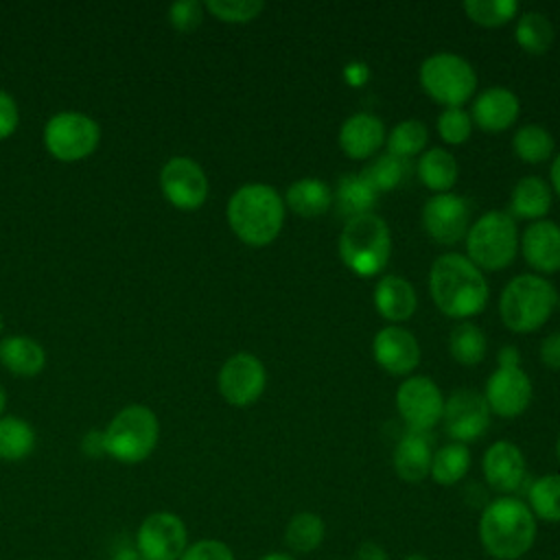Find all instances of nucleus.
Instances as JSON below:
<instances>
[{"mask_svg": "<svg viewBox=\"0 0 560 560\" xmlns=\"http://www.w3.org/2000/svg\"><path fill=\"white\" fill-rule=\"evenodd\" d=\"M225 214L232 232L245 245L262 247L269 245L282 230L284 199L269 184H243L228 199Z\"/></svg>", "mask_w": 560, "mask_h": 560, "instance_id": "nucleus-3", "label": "nucleus"}, {"mask_svg": "<svg viewBox=\"0 0 560 560\" xmlns=\"http://www.w3.org/2000/svg\"><path fill=\"white\" fill-rule=\"evenodd\" d=\"M429 293L435 306L455 319L472 317L483 311L490 287L481 269L457 252L438 256L429 269Z\"/></svg>", "mask_w": 560, "mask_h": 560, "instance_id": "nucleus-1", "label": "nucleus"}, {"mask_svg": "<svg viewBox=\"0 0 560 560\" xmlns=\"http://www.w3.org/2000/svg\"><path fill=\"white\" fill-rule=\"evenodd\" d=\"M427 140H429L427 125L418 118H405L387 133L385 144H387V153L407 160L411 155H418L424 149Z\"/></svg>", "mask_w": 560, "mask_h": 560, "instance_id": "nucleus-37", "label": "nucleus"}, {"mask_svg": "<svg viewBox=\"0 0 560 560\" xmlns=\"http://www.w3.org/2000/svg\"><path fill=\"white\" fill-rule=\"evenodd\" d=\"M540 359L547 368L560 372V330H556L542 339Z\"/></svg>", "mask_w": 560, "mask_h": 560, "instance_id": "nucleus-44", "label": "nucleus"}, {"mask_svg": "<svg viewBox=\"0 0 560 560\" xmlns=\"http://www.w3.org/2000/svg\"><path fill=\"white\" fill-rule=\"evenodd\" d=\"M518 249L516 219L505 210L483 212L466 232V256L479 269L508 267Z\"/></svg>", "mask_w": 560, "mask_h": 560, "instance_id": "nucleus-7", "label": "nucleus"}, {"mask_svg": "<svg viewBox=\"0 0 560 560\" xmlns=\"http://www.w3.org/2000/svg\"><path fill=\"white\" fill-rule=\"evenodd\" d=\"M332 203L337 208V214L348 221L372 212L378 203V192L361 173H346L337 179L332 188Z\"/></svg>", "mask_w": 560, "mask_h": 560, "instance_id": "nucleus-24", "label": "nucleus"}, {"mask_svg": "<svg viewBox=\"0 0 560 560\" xmlns=\"http://www.w3.org/2000/svg\"><path fill=\"white\" fill-rule=\"evenodd\" d=\"M179 560H236L234 551L217 538H201L186 547Z\"/></svg>", "mask_w": 560, "mask_h": 560, "instance_id": "nucleus-41", "label": "nucleus"}, {"mask_svg": "<svg viewBox=\"0 0 560 560\" xmlns=\"http://www.w3.org/2000/svg\"><path fill=\"white\" fill-rule=\"evenodd\" d=\"M488 339L472 322H459L448 335V350L462 365H477L486 357Z\"/></svg>", "mask_w": 560, "mask_h": 560, "instance_id": "nucleus-34", "label": "nucleus"}, {"mask_svg": "<svg viewBox=\"0 0 560 560\" xmlns=\"http://www.w3.org/2000/svg\"><path fill=\"white\" fill-rule=\"evenodd\" d=\"M168 20L177 31H192L203 20V4L197 0H182L168 7Z\"/></svg>", "mask_w": 560, "mask_h": 560, "instance_id": "nucleus-42", "label": "nucleus"}, {"mask_svg": "<svg viewBox=\"0 0 560 560\" xmlns=\"http://www.w3.org/2000/svg\"><path fill=\"white\" fill-rule=\"evenodd\" d=\"M0 361L15 376H35L44 370V348L24 335H11L0 341Z\"/></svg>", "mask_w": 560, "mask_h": 560, "instance_id": "nucleus-26", "label": "nucleus"}, {"mask_svg": "<svg viewBox=\"0 0 560 560\" xmlns=\"http://www.w3.org/2000/svg\"><path fill=\"white\" fill-rule=\"evenodd\" d=\"M343 79L354 85V88H361L368 79H370V68L368 63L363 61H350L346 68H343Z\"/></svg>", "mask_w": 560, "mask_h": 560, "instance_id": "nucleus-45", "label": "nucleus"}, {"mask_svg": "<svg viewBox=\"0 0 560 560\" xmlns=\"http://www.w3.org/2000/svg\"><path fill=\"white\" fill-rule=\"evenodd\" d=\"M457 160L442 147H431L418 158L420 182L435 192H451L457 182Z\"/></svg>", "mask_w": 560, "mask_h": 560, "instance_id": "nucleus-29", "label": "nucleus"}, {"mask_svg": "<svg viewBox=\"0 0 560 560\" xmlns=\"http://www.w3.org/2000/svg\"><path fill=\"white\" fill-rule=\"evenodd\" d=\"M284 206L300 217H319L332 206V188L317 177L295 179L284 192Z\"/></svg>", "mask_w": 560, "mask_h": 560, "instance_id": "nucleus-27", "label": "nucleus"}, {"mask_svg": "<svg viewBox=\"0 0 560 560\" xmlns=\"http://www.w3.org/2000/svg\"><path fill=\"white\" fill-rule=\"evenodd\" d=\"M83 446H85V451H88L90 455H98V453H105L103 433H98V431H92V433H88V435H85V440H83Z\"/></svg>", "mask_w": 560, "mask_h": 560, "instance_id": "nucleus-48", "label": "nucleus"}, {"mask_svg": "<svg viewBox=\"0 0 560 560\" xmlns=\"http://www.w3.org/2000/svg\"><path fill=\"white\" fill-rule=\"evenodd\" d=\"M512 149L523 162L538 164L553 153V136L542 125L527 122L514 131Z\"/></svg>", "mask_w": 560, "mask_h": 560, "instance_id": "nucleus-35", "label": "nucleus"}, {"mask_svg": "<svg viewBox=\"0 0 560 560\" xmlns=\"http://www.w3.org/2000/svg\"><path fill=\"white\" fill-rule=\"evenodd\" d=\"M433 448L427 433L405 431L394 446L392 464L396 475L407 483H420L431 472Z\"/></svg>", "mask_w": 560, "mask_h": 560, "instance_id": "nucleus-22", "label": "nucleus"}, {"mask_svg": "<svg viewBox=\"0 0 560 560\" xmlns=\"http://www.w3.org/2000/svg\"><path fill=\"white\" fill-rule=\"evenodd\" d=\"M158 440V416L144 405H129L120 409L103 431L105 453L122 464L144 462L155 451Z\"/></svg>", "mask_w": 560, "mask_h": 560, "instance_id": "nucleus-6", "label": "nucleus"}, {"mask_svg": "<svg viewBox=\"0 0 560 560\" xmlns=\"http://www.w3.org/2000/svg\"><path fill=\"white\" fill-rule=\"evenodd\" d=\"M203 7L223 22L243 24L258 18L260 11L265 9V2L262 0H208Z\"/></svg>", "mask_w": 560, "mask_h": 560, "instance_id": "nucleus-39", "label": "nucleus"}, {"mask_svg": "<svg viewBox=\"0 0 560 560\" xmlns=\"http://www.w3.org/2000/svg\"><path fill=\"white\" fill-rule=\"evenodd\" d=\"M35 448L33 427L15 416L0 418V459L20 462Z\"/></svg>", "mask_w": 560, "mask_h": 560, "instance_id": "nucleus-33", "label": "nucleus"}, {"mask_svg": "<svg viewBox=\"0 0 560 560\" xmlns=\"http://www.w3.org/2000/svg\"><path fill=\"white\" fill-rule=\"evenodd\" d=\"M481 470L486 483L501 494L516 492L527 477L525 455L510 440H497L486 448Z\"/></svg>", "mask_w": 560, "mask_h": 560, "instance_id": "nucleus-17", "label": "nucleus"}, {"mask_svg": "<svg viewBox=\"0 0 560 560\" xmlns=\"http://www.w3.org/2000/svg\"><path fill=\"white\" fill-rule=\"evenodd\" d=\"M339 256L357 276H376L392 256V234L383 217L368 212L348 219L339 234Z\"/></svg>", "mask_w": 560, "mask_h": 560, "instance_id": "nucleus-5", "label": "nucleus"}, {"mask_svg": "<svg viewBox=\"0 0 560 560\" xmlns=\"http://www.w3.org/2000/svg\"><path fill=\"white\" fill-rule=\"evenodd\" d=\"M501 368H521V352L514 346H503L497 354Z\"/></svg>", "mask_w": 560, "mask_h": 560, "instance_id": "nucleus-47", "label": "nucleus"}, {"mask_svg": "<svg viewBox=\"0 0 560 560\" xmlns=\"http://www.w3.org/2000/svg\"><path fill=\"white\" fill-rule=\"evenodd\" d=\"M0 332H2V315H0Z\"/></svg>", "mask_w": 560, "mask_h": 560, "instance_id": "nucleus-55", "label": "nucleus"}, {"mask_svg": "<svg viewBox=\"0 0 560 560\" xmlns=\"http://www.w3.org/2000/svg\"><path fill=\"white\" fill-rule=\"evenodd\" d=\"M326 536V523L317 512H295L284 527V545L291 556H304L319 549Z\"/></svg>", "mask_w": 560, "mask_h": 560, "instance_id": "nucleus-28", "label": "nucleus"}, {"mask_svg": "<svg viewBox=\"0 0 560 560\" xmlns=\"http://www.w3.org/2000/svg\"><path fill=\"white\" fill-rule=\"evenodd\" d=\"M521 249L529 267L542 273L560 269V225L551 219L534 221L521 236Z\"/></svg>", "mask_w": 560, "mask_h": 560, "instance_id": "nucleus-21", "label": "nucleus"}, {"mask_svg": "<svg viewBox=\"0 0 560 560\" xmlns=\"http://www.w3.org/2000/svg\"><path fill=\"white\" fill-rule=\"evenodd\" d=\"M385 142V125L372 112H354L341 122L339 147L352 160L372 158Z\"/></svg>", "mask_w": 560, "mask_h": 560, "instance_id": "nucleus-20", "label": "nucleus"}, {"mask_svg": "<svg viewBox=\"0 0 560 560\" xmlns=\"http://www.w3.org/2000/svg\"><path fill=\"white\" fill-rule=\"evenodd\" d=\"M462 9L472 22L481 26H499L510 22L516 15L518 2L516 0H464Z\"/></svg>", "mask_w": 560, "mask_h": 560, "instance_id": "nucleus-38", "label": "nucleus"}, {"mask_svg": "<svg viewBox=\"0 0 560 560\" xmlns=\"http://www.w3.org/2000/svg\"><path fill=\"white\" fill-rule=\"evenodd\" d=\"M521 112L518 96L505 85H490L472 101L470 118L486 131L508 129Z\"/></svg>", "mask_w": 560, "mask_h": 560, "instance_id": "nucleus-19", "label": "nucleus"}, {"mask_svg": "<svg viewBox=\"0 0 560 560\" xmlns=\"http://www.w3.org/2000/svg\"><path fill=\"white\" fill-rule=\"evenodd\" d=\"M109 560H144V558L140 556V551L136 549V545H122V547H118V549L112 553Z\"/></svg>", "mask_w": 560, "mask_h": 560, "instance_id": "nucleus-49", "label": "nucleus"}, {"mask_svg": "<svg viewBox=\"0 0 560 560\" xmlns=\"http://www.w3.org/2000/svg\"><path fill=\"white\" fill-rule=\"evenodd\" d=\"M354 560H389V553L385 551L383 545L372 542V540H365V542H361V545L357 547Z\"/></svg>", "mask_w": 560, "mask_h": 560, "instance_id": "nucleus-46", "label": "nucleus"}, {"mask_svg": "<svg viewBox=\"0 0 560 560\" xmlns=\"http://www.w3.org/2000/svg\"><path fill=\"white\" fill-rule=\"evenodd\" d=\"M372 354L385 372L405 376L411 374L420 363V343L407 328L389 324L374 335Z\"/></svg>", "mask_w": 560, "mask_h": 560, "instance_id": "nucleus-18", "label": "nucleus"}, {"mask_svg": "<svg viewBox=\"0 0 560 560\" xmlns=\"http://www.w3.org/2000/svg\"><path fill=\"white\" fill-rule=\"evenodd\" d=\"M402 560H431V558H427V556H422V553H409V556H405Z\"/></svg>", "mask_w": 560, "mask_h": 560, "instance_id": "nucleus-53", "label": "nucleus"}, {"mask_svg": "<svg viewBox=\"0 0 560 560\" xmlns=\"http://www.w3.org/2000/svg\"><path fill=\"white\" fill-rule=\"evenodd\" d=\"M536 516L529 505L514 494L492 499L477 523L479 542L494 560H518L527 556L536 542Z\"/></svg>", "mask_w": 560, "mask_h": 560, "instance_id": "nucleus-2", "label": "nucleus"}, {"mask_svg": "<svg viewBox=\"0 0 560 560\" xmlns=\"http://www.w3.org/2000/svg\"><path fill=\"white\" fill-rule=\"evenodd\" d=\"M422 228L424 232L442 243L453 245L466 238L470 228V203L455 192H435L422 206Z\"/></svg>", "mask_w": 560, "mask_h": 560, "instance_id": "nucleus-12", "label": "nucleus"}, {"mask_svg": "<svg viewBox=\"0 0 560 560\" xmlns=\"http://www.w3.org/2000/svg\"><path fill=\"white\" fill-rule=\"evenodd\" d=\"M470 468V451L466 444L448 442L433 451L431 459V479L440 486H455L459 483Z\"/></svg>", "mask_w": 560, "mask_h": 560, "instance_id": "nucleus-30", "label": "nucleus"}, {"mask_svg": "<svg viewBox=\"0 0 560 560\" xmlns=\"http://www.w3.org/2000/svg\"><path fill=\"white\" fill-rule=\"evenodd\" d=\"M396 407L407 424V431L427 433L442 420L444 396L433 378L416 374L398 385Z\"/></svg>", "mask_w": 560, "mask_h": 560, "instance_id": "nucleus-10", "label": "nucleus"}, {"mask_svg": "<svg viewBox=\"0 0 560 560\" xmlns=\"http://www.w3.org/2000/svg\"><path fill=\"white\" fill-rule=\"evenodd\" d=\"M101 140L94 118L81 112H59L44 127V144L48 153L61 162H79L88 158Z\"/></svg>", "mask_w": 560, "mask_h": 560, "instance_id": "nucleus-9", "label": "nucleus"}, {"mask_svg": "<svg viewBox=\"0 0 560 560\" xmlns=\"http://www.w3.org/2000/svg\"><path fill=\"white\" fill-rule=\"evenodd\" d=\"M549 208H551V188L542 177L525 175L514 184L510 192V206H508V212L514 219L540 221L549 212Z\"/></svg>", "mask_w": 560, "mask_h": 560, "instance_id": "nucleus-25", "label": "nucleus"}, {"mask_svg": "<svg viewBox=\"0 0 560 560\" xmlns=\"http://www.w3.org/2000/svg\"><path fill=\"white\" fill-rule=\"evenodd\" d=\"M133 545L144 560H179L188 547L186 523L173 512H153L140 523Z\"/></svg>", "mask_w": 560, "mask_h": 560, "instance_id": "nucleus-11", "label": "nucleus"}, {"mask_svg": "<svg viewBox=\"0 0 560 560\" xmlns=\"http://www.w3.org/2000/svg\"><path fill=\"white\" fill-rule=\"evenodd\" d=\"M374 306L389 322H405L418 306L411 282L398 273L383 276L374 287Z\"/></svg>", "mask_w": 560, "mask_h": 560, "instance_id": "nucleus-23", "label": "nucleus"}, {"mask_svg": "<svg viewBox=\"0 0 560 560\" xmlns=\"http://www.w3.org/2000/svg\"><path fill=\"white\" fill-rule=\"evenodd\" d=\"M20 122V112L13 101V96L4 90H0V140L9 138Z\"/></svg>", "mask_w": 560, "mask_h": 560, "instance_id": "nucleus-43", "label": "nucleus"}, {"mask_svg": "<svg viewBox=\"0 0 560 560\" xmlns=\"http://www.w3.org/2000/svg\"><path fill=\"white\" fill-rule=\"evenodd\" d=\"M558 306L556 287L538 273H518L501 291L499 315L514 332L540 328Z\"/></svg>", "mask_w": 560, "mask_h": 560, "instance_id": "nucleus-4", "label": "nucleus"}, {"mask_svg": "<svg viewBox=\"0 0 560 560\" xmlns=\"http://www.w3.org/2000/svg\"><path fill=\"white\" fill-rule=\"evenodd\" d=\"M556 453H558V459H560V435H558V444H556Z\"/></svg>", "mask_w": 560, "mask_h": 560, "instance_id": "nucleus-54", "label": "nucleus"}, {"mask_svg": "<svg viewBox=\"0 0 560 560\" xmlns=\"http://www.w3.org/2000/svg\"><path fill=\"white\" fill-rule=\"evenodd\" d=\"M160 188L175 208L197 210L208 197V177L195 160L177 155L162 166Z\"/></svg>", "mask_w": 560, "mask_h": 560, "instance_id": "nucleus-15", "label": "nucleus"}, {"mask_svg": "<svg viewBox=\"0 0 560 560\" xmlns=\"http://www.w3.org/2000/svg\"><path fill=\"white\" fill-rule=\"evenodd\" d=\"M409 173V164L407 160L398 158V155H392V153H381L376 158H372L368 162V166L361 171V175L370 182V186L381 195L385 190H392V188H398L405 177Z\"/></svg>", "mask_w": 560, "mask_h": 560, "instance_id": "nucleus-36", "label": "nucleus"}, {"mask_svg": "<svg viewBox=\"0 0 560 560\" xmlns=\"http://www.w3.org/2000/svg\"><path fill=\"white\" fill-rule=\"evenodd\" d=\"M525 503L529 505L536 521L560 523V472L534 479L527 488Z\"/></svg>", "mask_w": 560, "mask_h": 560, "instance_id": "nucleus-31", "label": "nucleus"}, {"mask_svg": "<svg viewBox=\"0 0 560 560\" xmlns=\"http://www.w3.org/2000/svg\"><path fill=\"white\" fill-rule=\"evenodd\" d=\"M219 392L234 407H247L260 398L267 385V372L252 352L232 354L219 370Z\"/></svg>", "mask_w": 560, "mask_h": 560, "instance_id": "nucleus-13", "label": "nucleus"}, {"mask_svg": "<svg viewBox=\"0 0 560 560\" xmlns=\"http://www.w3.org/2000/svg\"><path fill=\"white\" fill-rule=\"evenodd\" d=\"M551 186H553V192H558L560 197V153L551 162Z\"/></svg>", "mask_w": 560, "mask_h": 560, "instance_id": "nucleus-50", "label": "nucleus"}, {"mask_svg": "<svg viewBox=\"0 0 560 560\" xmlns=\"http://www.w3.org/2000/svg\"><path fill=\"white\" fill-rule=\"evenodd\" d=\"M490 409L486 398L475 389H455L444 400V431L453 442L468 444L479 440L490 427Z\"/></svg>", "mask_w": 560, "mask_h": 560, "instance_id": "nucleus-14", "label": "nucleus"}, {"mask_svg": "<svg viewBox=\"0 0 560 560\" xmlns=\"http://www.w3.org/2000/svg\"><path fill=\"white\" fill-rule=\"evenodd\" d=\"M438 131L440 138L448 144H462L470 138L472 118L462 107H444L438 116Z\"/></svg>", "mask_w": 560, "mask_h": 560, "instance_id": "nucleus-40", "label": "nucleus"}, {"mask_svg": "<svg viewBox=\"0 0 560 560\" xmlns=\"http://www.w3.org/2000/svg\"><path fill=\"white\" fill-rule=\"evenodd\" d=\"M4 405H7V394L4 389L0 387V418H2V411H4Z\"/></svg>", "mask_w": 560, "mask_h": 560, "instance_id": "nucleus-52", "label": "nucleus"}, {"mask_svg": "<svg viewBox=\"0 0 560 560\" xmlns=\"http://www.w3.org/2000/svg\"><path fill=\"white\" fill-rule=\"evenodd\" d=\"M258 560H298V558L291 556L289 551H269V553L260 556Z\"/></svg>", "mask_w": 560, "mask_h": 560, "instance_id": "nucleus-51", "label": "nucleus"}, {"mask_svg": "<svg viewBox=\"0 0 560 560\" xmlns=\"http://www.w3.org/2000/svg\"><path fill=\"white\" fill-rule=\"evenodd\" d=\"M518 46L532 55H542L553 44V24L540 11H525L514 26Z\"/></svg>", "mask_w": 560, "mask_h": 560, "instance_id": "nucleus-32", "label": "nucleus"}, {"mask_svg": "<svg viewBox=\"0 0 560 560\" xmlns=\"http://www.w3.org/2000/svg\"><path fill=\"white\" fill-rule=\"evenodd\" d=\"M532 381L523 368H497L488 381L483 398L488 402L490 413L501 418L521 416L532 402Z\"/></svg>", "mask_w": 560, "mask_h": 560, "instance_id": "nucleus-16", "label": "nucleus"}, {"mask_svg": "<svg viewBox=\"0 0 560 560\" xmlns=\"http://www.w3.org/2000/svg\"><path fill=\"white\" fill-rule=\"evenodd\" d=\"M422 90L444 107H459L477 88V72L457 52H433L420 63Z\"/></svg>", "mask_w": 560, "mask_h": 560, "instance_id": "nucleus-8", "label": "nucleus"}]
</instances>
